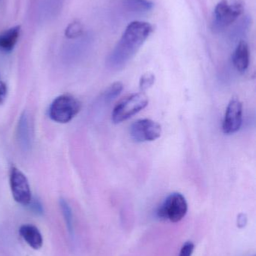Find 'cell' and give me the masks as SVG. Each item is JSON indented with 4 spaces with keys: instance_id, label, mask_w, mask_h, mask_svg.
<instances>
[{
    "instance_id": "1",
    "label": "cell",
    "mask_w": 256,
    "mask_h": 256,
    "mask_svg": "<svg viewBox=\"0 0 256 256\" xmlns=\"http://www.w3.org/2000/svg\"><path fill=\"white\" fill-rule=\"evenodd\" d=\"M153 31L151 24L147 22L133 21L129 24L107 58L108 67L114 70L123 68L135 56Z\"/></svg>"
},
{
    "instance_id": "2",
    "label": "cell",
    "mask_w": 256,
    "mask_h": 256,
    "mask_svg": "<svg viewBox=\"0 0 256 256\" xmlns=\"http://www.w3.org/2000/svg\"><path fill=\"white\" fill-rule=\"evenodd\" d=\"M81 108V102L76 98L62 94L56 98L50 105L48 116L55 122L66 124L78 115Z\"/></svg>"
},
{
    "instance_id": "3",
    "label": "cell",
    "mask_w": 256,
    "mask_h": 256,
    "mask_svg": "<svg viewBox=\"0 0 256 256\" xmlns=\"http://www.w3.org/2000/svg\"><path fill=\"white\" fill-rule=\"evenodd\" d=\"M244 10L243 0H221L215 8L213 30L221 32L232 24Z\"/></svg>"
},
{
    "instance_id": "4",
    "label": "cell",
    "mask_w": 256,
    "mask_h": 256,
    "mask_svg": "<svg viewBox=\"0 0 256 256\" xmlns=\"http://www.w3.org/2000/svg\"><path fill=\"white\" fill-rule=\"evenodd\" d=\"M149 99L144 92L135 93L122 100L114 108L112 121L115 124L123 122L133 116L148 105Z\"/></svg>"
},
{
    "instance_id": "5",
    "label": "cell",
    "mask_w": 256,
    "mask_h": 256,
    "mask_svg": "<svg viewBox=\"0 0 256 256\" xmlns=\"http://www.w3.org/2000/svg\"><path fill=\"white\" fill-rule=\"evenodd\" d=\"M188 204L185 197L180 192L170 194L158 208L156 216L162 220L177 222L187 213Z\"/></svg>"
},
{
    "instance_id": "6",
    "label": "cell",
    "mask_w": 256,
    "mask_h": 256,
    "mask_svg": "<svg viewBox=\"0 0 256 256\" xmlns=\"http://www.w3.org/2000/svg\"><path fill=\"white\" fill-rule=\"evenodd\" d=\"M131 138L136 142L155 141L162 134V127L159 123L150 118L138 120L132 123L130 130Z\"/></svg>"
},
{
    "instance_id": "7",
    "label": "cell",
    "mask_w": 256,
    "mask_h": 256,
    "mask_svg": "<svg viewBox=\"0 0 256 256\" xmlns=\"http://www.w3.org/2000/svg\"><path fill=\"white\" fill-rule=\"evenodd\" d=\"M10 188L12 196L16 202L22 206L30 204L33 197L28 179L19 168L15 166L11 168Z\"/></svg>"
},
{
    "instance_id": "8",
    "label": "cell",
    "mask_w": 256,
    "mask_h": 256,
    "mask_svg": "<svg viewBox=\"0 0 256 256\" xmlns=\"http://www.w3.org/2000/svg\"><path fill=\"white\" fill-rule=\"evenodd\" d=\"M243 122V105L237 98H233L228 103L222 123L225 134H234L240 129Z\"/></svg>"
},
{
    "instance_id": "9",
    "label": "cell",
    "mask_w": 256,
    "mask_h": 256,
    "mask_svg": "<svg viewBox=\"0 0 256 256\" xmlns=\"http://www.w3.org/2000/svg\"><path fill=\"white\" fill-rule=\"evenodd\" d=\"M16 134L18 146L22 152H30L32 148V132L30 118L27 111H24L20 116Z\"/></svg>"
},
{
    "instance_id": "10",
    "label": "cell",
    "mask_w": 256,
    "mask_h": 256,
    "mask_svg": "<svg viewBox=\"0 0 256 256\" xmlns=\"http://www.w3.org/2000/svg\"><path fill=\"white\" fill-rule=\"evenodd\" d=\"M19 233L30 248L36 250L42 248L43 238L40 231L36 226L31 225V224L21 226Z\"/></svg>"
},
{
    "instance_id": "11",
    "label": "cell",
    "mask_w": 256,
    "mask_h": 256,
    "mask_svg": "<svg viewBox=\"0 0 256 256\" xmlns=\"http://www.w3.org/2000/svg\"><path fill=\"white\" fill-rule=\"evenodd\" d=\"M233 64L237 72L244 73L249 64V50L245 40H240L233 54Z\"/></svg>"
},
{
    "instance_id": "12",
    "label": "cell",
    "mask_w": 256,
    "mask_h": 256,
    "mask_svg": "<svg viewBox=\"0 0 256 256\" xmlns=\"http://www.w3.org/2000/svg\"><path fill=\"white\" fill-rule=\"evenodd\" d=\"M21 34V26L12 27L0 34V50L10 52L16 46Z\"/></svg>"
},
{
    "instance_id": "13",
    "label": "cell",
    "mask_w": 256,
    "mask_h": 256,
    "mask_svg": "<svg viewBox=\"0 0 256 256\" xmlns=\"http://www.w3.org/2000/svg\"><path fill=\"white\" fill-rule=\"evenodd\" d=\"M125 3L128 8L137 13H147L154 6L150 0H126Z\"/></svg>"
},
{
    "instance_id": "14",
    "label": "cell",
    "mask_w": 256,
    "mask_h": 256,
    "mask_svg": "<svg viewBox=\"0 0 256 256\" xmlns=\"http://www.w3.org/2000/svg\"><path fill=\"white\" fill-rule=\"evenodd\" d=\"M59 203H60V209H61L62 213H63L68 231H69V234H72L73 233V219H72V208H71L69 203L64 198H60Z\"/></svg>"
},
{
    "instance_id": "15",
    "label": "cell",
    "mask_w": 256,
    "mask_h": 256,
    "mask_svg": "<svg viewBox=\"0 0 256 256\" xmlns=\"http://www.w3.org/2000/svg\"><path fill=\"white\" fill-rule=\"evenodd\" d=\"M123 90V84L121 82H115L110 86L103 94V98L105 102L108 103L115 99Z\"/></svg>"
},
{
    "instance_id": "16",
    "label": "cell",
    "mask_w": 256,
    "mask_h": 256,
    "mask_svg": "<svg viewBox=\"0 0 256 256\" xmlns=\"http://www.w3.org/2000/svg\"><path fill=\"white\" fill-rule=\"evenodd\" d=\"M155 80H156L155 75L152 73L144 74L143 76H141L139 82V87L141 92H144L151 88L154 84Z\"/></svg>"
},
{
    "instance_id": "17",
    "label": "cell",
    "mask_w": 256,
    "mask_h": 256,
    "mask_svg": "<svg viewBox=\"0 0 256 256\" xmlns=\"http://www.w3.org/2000/svg\"><path fill=\"white\" fill-rule=\"evenodd\" d=\"M82 26L79 22H73L66 28V36L69 38H75L82 34Z\"/></svg>"
},
{
    "instance_id": "18",
    "label": "cell",
    "mask_w": 256,
    "mask_h": 256,
    "mask_svg": "<svg viewBox=\"0 0 256 256\" xmlns=\"http://www.w3.org/2000/svg\"><path fill=\"white\" fill-rule=\"evenodd\" d=\"M28 206H30L31 210L37 214H43V206H42V202L38 198H32L31 202Z\"/></svg>"
},
{
    "instance_id": "19",
    "label": "cell",
    "mask_w": 256,
    "mask_h": 256,
    "mask_svg": "<svg viewBox=\"0 0 256 256\" xmlns=\"http://www.w3.org/2000/svg\"><path fill=\"white\" fill-rule=\"evenodd\" d=\"M194 248H195V246L192 242H186L182 246L179 256H192Z\"/></svg>"
},
{
    "instance_id": "20",
    "label": "cell",
    "mask_w": 256,
    "mask_h": 256,
    "mask_svg": "<svg viewBox=\"0 0 256 256\" xmlns=\"http://www.w3.org/2000/svg\"><path fill=\"white\" fill-rule=\"evenodd\" d=\"M8 90L7 86L4 82H0V104L6 100V96H7Z\"/></svg>"
},
{
    "instance_id": "21",
    "label": "cell",
    "mask_w": 256,
    "mask_h": 256,
    "mask_svg": "<svg viewBox=\"0 0 256 256\" xmlns=\"http://www.w3.org/2000/svg\"><path fill=\"white\" fill-rule=\"evenodd\" d=\"M246 222H247V218H246V215L243 214L239 215L238 218H237V226L240 228L244 227L246 226Z\"/></svg>"
}]
</instances>
